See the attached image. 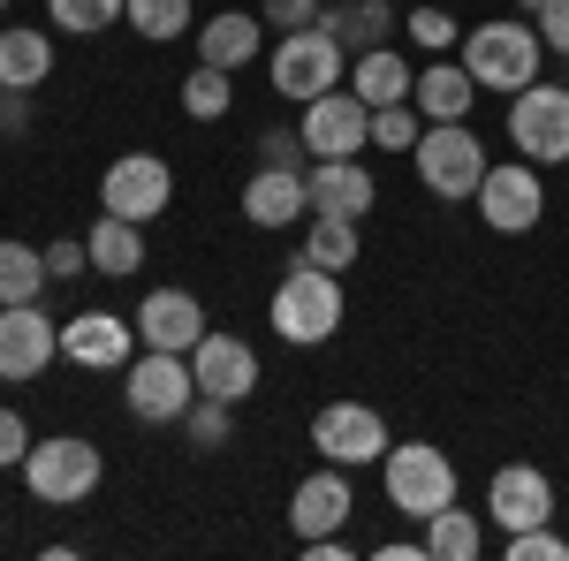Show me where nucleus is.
<instances>
[{
    "label": "nucleus",
    "instance_id": "obj_40",
    "mask_svg": "<svg viewBox=\"0 0 569 561\" xmlns=\"http://www.w3.org/2000/svg\"><path fill=\"white\" fill-rule=\"evenodd\" d=\"M46 273H53V281H84V273H91L84 236H61V243H46Z\"/></svg>",
    "mask_w": 569,
    "mask_h": 561
},
{
    "label": "nucleus",
    "instance_id": "obj_8",
    "mask_svg": "<svg viewBox=\"0 0 569 561\" xmlns=\"http://www.w3.org/2000/svg\"><path fill=\"white\" fill-rule=\"evenodd\" d=\"M509 144L531 168H562L569 160V84H525L509 99Z\"/></svg>",
    "mask_w": 569,
    "mask_h": 561
},
{
    "label": "nucleus",
    "instance_id": "obj_21",
    "mask_svg": "<svg viewBox=\"0 0 569 561\" xmlns=\"http://www.w3.org/2000/svg\"><path fill=\"white\" fill-rule=\"evenodd\" d=\"M190 39H198V61H213V69L236 77V69H251V61L266 53V23H259V8H220V16H206Z\"/></svg>",
    "mask_w": 569,
    "mask_h": 561
},
{
    "label": "nucleus",
    "instance_id": "obj_41",
    "mask_svg": "<svg viewBox=\"0 0 569 561\" xmlns=\"http://www.w3.org/2000/svg\"><path fill=\"white\" fill-rule=\"evenodd\" d=\"M531 23H539V46H547V53H562V61H569V0H547V8H539Z\"/></svg>",
    "mask_w": 569,
    "mask_h": 561
},
{
    "label": "nucleus",
    "instance_id": "obj_43",
    "mask_svg": "<svg viewBox=\"0 0 569 561\" xmlns=\"http://www.w3.org/2000/svg\"><path fill=\"white\" fill-rule=\"evenodd\" d=\"M305 547V561H350V539L342 531H327V539H297Z\"/></svg>",
    "mask_w": 569,
    "mask_h": 561
},
{
    "label": "nucleus",
    "instance_id": "obj_30",
    "mask_svg": "<svg viewBox=\"0 0 569 561\" xmlns=\"http://www.w3.org/2000/svg\"><path fill=\"white\" fill-rule=\"evenodd\" d=\"M122 23H130L137 39L168 46V39H190V31H198V8H190V0H130Z\"/></svg>",
    "mask_w": 569,
    "mask_h": 561
},
{
    "label": "nucleus",
    "instance_id": "obj_9",
    "mask_svg": "<svg viewBox=\"0 0 569 561\" xmlns=\"http://www.w3.org/2000/svg\"><path fill=\"white\" fill-rule=\"evenodd\" d=\"M168 206H176V168L160 152H122L114 168L99 174V213H122L137 228H152Z\"/></svg>",
    "mask_w": 569,
    "mask_h": 561
},
{
    "label": "nucleus",
    "instance_id": "obj_28",
    "mask_svg": "<svg viewBox=\"0 0 569 561\" xmlns=\"http://www.w3.org/2000/svg\"><path fill=\"white\" fill-rule=\"evenodd\" d=\"M357 251H365L357 220H342V213H305V251H297V259L327 266V273H350Z\"/></svg>",
    "mask_w": 569,
    "mask_h": 561
},
{
    "label": "nucleus",
    "instance_id": "obj_35",
    "mask_svg": "<svg viewBox=\"0 0 569 561\" xmlns=\"http://www.w3.org/2000/svg\"><path fill=\"white\" fill-rule=\"evenodd\" d=\"M418 130H426V114H418L410 99H402V107H372V152H410Z\"/></svg>",
    "mask_w": 569,
    "mask_h": 561
},
{
    "label": "nucleus",
    "instance_id": "obj_32",
    "mask_svg": "<svg viewBox=\"0 0 569 561\" xmlns=\"http://www.w3.org/2000/svg\"><path fill=\"white\" fill-rule=\"evenodd\" d=\"M182 432H190V448H198V455L228 448V440H236V402H220V394H198V402L182 410Z\"/></svg>",
    "mask_w": 569,
    "mask_h": 561
},
{
    "label": "nucleus",
    "instance_id": "obj_16",
    "mask_svg": "<svg viewBox=\"0 0 569 561\" xmlns=\"http://www.w3.org/2000/svg\"><path fill=\"white\" fill-rule=\"evenodd\" d=\"M190 372H198V394L243 402V394L259 388V349L243 342V334H220V327H206V334H198V349H190Z\"/></svg>",
    "mask_w": 569,
    "mask_h": 561
},
{
    "label": "nucleus",
    "instance_id": "obj_7",
    "mask_svg": "<svg viewBox=\"0 0 569 561\" xmlns=\"http://www.w3.org/2000/svg\"><path fill=\"white\" fill-rule=\"evenodd\" d=\"M122 402H130L137 425H182V410L198 402V372H190V357L176 349H144L122 364Z\"/></svg>",
    "mask_w": 569,
    "mask_h": 561
},
{
    "label": "nucleus",
    "instance_id": "obj_45",
    "mask_svg": "<svg viewBox=\"0 0 569 561\" xmlns=\"http://www.w3.org/2000/svg\"><path fill=\"white\" fill-rule=\"evenodd\" d=\"M0 8H8V0H0Z\"/></svg>",
    "mask_w": 569,
    "mask_h": 561
},
{
    "label": "nucleus",
    "instance_id": "obj_20",
    "mask_svg": "<svg viewBox=\"0 0 569 561\" xmlns=\"http://www.w3.org/2000/svg\"><path fill=\"white\" fill-rule=\"evenodd\" d=\"M236 206H243V220H251V228H266V236H273V228H305L311 190H305V174H297V168H259L251 182H243V198H236Z\"/></svg>",
    "mask_w": 569,
    "mask_h": 561
},
{
    "label": "nucleus",
    "instance_id": "obj_4",
    "mask_svg": "<svg viewBox=\"0 0 569 561\" xmlns=\"http://www.w3.org/2000/svg\"><path fill=\"white\" fill-rule=\"evenodd\" d=\"M99 478H107V455L91 440H77V432L31 440V455H23V493L46 501V509H84L99 493Z\"/></svg>",
    "mask_w": 569,
    "mask_h": 561
},
{
    "label": "nucleus",
    "instance_id": "obj_19",
    "mask_svg": "<svg viewBox=\"0 0 569 561\" xmlns=\"http://www.w3.org/2000/svg\"><path fill=\"white\" fill-rule=\"evenodd\" d=\"M305 190H311V213H342V220H365L380 206V182L365 160H311Z\"/></svg>",
    "mask_w": 569,
    "mask_h": 561
},
{
    "label": "nucleus",
    "instance_id": "obj_3",
    "mask_svg": "<svg viewBox=\"0 0 569 561\" xmlns=\"http://www.w3.org/2000/svg\"><path fill=\"white\" fill-rule=\"evenodd\" d=\"M266 77H273L281 99L311 107L319 91H342V84H350V53H342V39H335L327 23H305V31H281V39H273Z\"/></svg>",
    "mask_w": 569,
    "mask_h": 561
},
{
    "label": "nucleus",
    "instance_id": "obj_1",
    "mask_svg": "<svg viewBox=\"0 0 569 561\" xmlns=\"http://www.w3.org/2000/svg\"><path fill=\"white\" fill-rule=\"evenodd\" d=\"M342 319H350L342 273H327V266H311V259H289V273H281L273 297H266V327L289 349H319V342L342 334Z\"/></svg>",
    "mask_w": 569,
    "mask_h": 561
},
{
    "label": "nucleus",
    "instance_id": "obj_17",
    "mask_svg": "<svg viewBox=\"0 0 569 561\" xmlns=\"http://www.w3.org/2000/svg\"><path fill=\"white\" fill-rule=\"evenodd\" d=\"M130 319H137V342L144 349H176V357H190L198 334H206V303L190 289H144V303Z\"/></svg>",
    "mask_w": 569,
    "mask_h": 561
},
{
    "label": "nucleus",
    "instance_id": "obj_36",
    "mask_svg": "<svg viewBox=\"0 0 569 561\" xmlns=\"http://www.w3.org/2000/svg\"><path fill=\"white\" fill-rule=\"evenodd\" d=\"M501 554L509 561H569V539L555 523H531V531H509V539H501Z\"/></svg>",
    "mask_w": 569,
    "mask_h": 561
},
{
    "label": "nucleus",
    "instance_id": "obj_10",
    "mask_svg": "<svg viewBox=\"0 0 569 561\" xmlns=\"http://www.w3.org/2000/svg\"><path fill=\"white\" fill-rule=\"evenodd\" d=\"M311 448H319V463H380L388 455V418L372 410V402H327L319 418H311Z\"/></svg>",
    "mask_w": 569,
    "mask_h": 561
},
{
    "label": "nucleus",
    "instance_id": "obj_44",
    "mask_svg": "<svg viewBox=\"0 0 569 561\" xmlns=\"http://www.w3.org/2000/svg\"><path fill=\"white\" fill-rule=\"evenodd\" d=\"M539 8H547V0H517V16H539Z\"/></svg>",
    "mask_w": 569,
    "mask_h": 561
},
{
    "label": "nucleus",
    "instance_id": "obj_25",
    "mask_svg": "<svg viewBox=\"0 0 569 561\" xmlns=\"http://www.w3.org/2000/svg\"><path fill=\"white\" fill-rule=\"evenodd\" d=\"M84 251H91V273H107V281H130L137 266H144V228L122 213H99L84 228Z\"/></svg>",
    "mask_w": 569,
    "mask_h": 561
},
{
    "label": "nucleus",
    "instance_id": "obj_34",
    "mask_svg": "<svg viewBox=\"0 0 569 561\" xmlns=\"http://www.w3.org/2000/svg\"><path fill=\"white\" fill-rule=\"evenodd\" d=\"M402 31H410V39L426 46V53H448V46H463V23H456L448 8H433V0H410Z\"/></svg>",
    "mask_w": 569,
    "mask_h": 561
},
{
    "label": "nucleus",
    "instance_id": "obj_37",
    "mask_svg": "<svg viewBox=\"0 0 569 561\" xmlns=\"http://www.w3.org/2000/svg\"><path fill=\"white\" fill-rule=\"evenodd\" d=\"M259 168H297V174H305L311 168L305 130H259Z\"/></svg>",
    "mask_w": 569,
    "mask_h": 561
},
{
    "label": "nucleus",
    "instance_id": "obj_6",
    "mask_svg": "<svg viewBox=\"0 0 569 561\" xmlns=\"http://www.w3.org/2000/svg\"><path fill=\"white\" fill-rule=\"evenodd\" d=\"M410 160H418V182L433 190V198H479V182H486V144L471 122H426L418 130V144H410Z\"/></svg>",
    "mask_w": 569,
    "mask_h": 561
},
{
    "label": "nucleus",
    "instance_id": "obj_39",
    "mask_svg": "<svg viewBox=\"0 0 569 561\" xmlns=\"http://www.w3.org/2000/svg\"><path fill=\"white\" fill-rule=\"evenodd\" d=\"M31 440H39V432L23 425V410H8V402H0V471H23Z\"/></svg>",
    "mask_w": 569,
    "mask_h": 561
},
{
    "label": "nucleus",
    "instance_id": "obj_15",
    "mask_svg": "<svg viewBox=\"0 0 569 561\" xmlns=\"http://www.w3.org/2000/svg\"><path fill=\"white\" fill-rule=\"evenodd\" d=\"M61 357L77 364V372H122L137 357V319L122 311H77V319H61Z\"/></svg>",
    "mask_w": 569,
    "mask_h": 561
},
{
    "label": "nucleus",
    "instance_id": "obj_13",
    "mask_svg": "<svg viewBox=\"0 0 569 561\" xmlns=\"http://www.w3.org/2000/svg\"><path fill=\"white\" fill-rule=\"evenodd\" d=\"M61 357V319H46L39 303H0V380L23 388Z\"/></svg>",
    "mask_w": 569,
    "mask_h": 561
},
{
    "label": "nucleus",
    "instance_id": "obj_38",
    "mask_svg": "<svg viewBox=\"0 0 569 561\" xmlns=\"http://www.w3.org/2000/svg\"><path fill=\"white\" fill-rule=\"evenodd\" d=\"M327 16V0H259V23L281 39V31H305V23H319Z\"/></svg>",
    "mask_w": 569,
    "mask_h": 561
},
{
    "label": "nucleus",
    "instance_id": "obj_14",
    "mask_svg": "<svg viewBox=\"0 0 569 561\" xmlns=\"http://www.w3.org/2000/svg\"><path fill=\"white\" fill-rule=\"evenodd\" d=\"M486 523L509 539V531H531V523H555V478L539 463H501L486 478Z\"/></svg>",
    "mask_w": 569,
    "mask_h": 561
},
{
    "label": "nucleus",
    "instance_id": "obj_11",
    "mask_svg": "<svg viewBox=\"0 0 569 561\" xmlns=\"http://www.w3.org/2000/svg\"><path fill=\"white\" fill-rule=\"evenodd\" d=\"M539 213H547V182H539V168H531V160H501V168H486V182H479V220L493 228V236H531V228H539Z\"/></svg>",
    "mask_w": 569,
    "mask_h": 561
},
{
    "label": "nucleus",
    "instance_id": "obj_24",
    "mask_svg": "<svg viewBox=\"0 0 569 561\" xmlns=\"http://www.w3.org/2000/svg\"><path fill=\"white\" fill-rule=\"evenodd\" d=\"M350 91L365 107H402L418 91V69L395 53V46H372V53H350Z\"/></svg>",
    "mask_w": 569,
    "mask_h": 561
},
{
    "label": "nucleus",
    "instance_id": "obj_31",
    "mask_svg": "<svg viewBox=\"0 0 569 561\" xmlns=\"http://www.w3.org/2000/svg\"><path fill=\"white\" fill-rule=\"evenodd\" d=\"M228 107H236V84H228V69L198 61V69L182 77V114H190V122H228Z\"/></svg>",
    "mask_w": 569,
    "mask_h": 561
},
{
    "label": "nucleus",
    "instance_id": "obj_26",
    "mask_svg": "<svg viewBox=\"0 0 569 561\" xmlns=\"http://www.w3.org/2000/svg\"><path fill=\"white\" fill-rule=\"evenodd\" d=\"M53 77V39L31 23H8L0 31V91H39Z\"/></svg>",
    "mask_w": 569,
    "mask_h": 561
},
{
    "label": "nucleus",
    "instance_id": "obj_12",
    "mask_svg": "<svg viewBox=\"0 0 569 561\" xmlns=\"http://www.w3.org/2000/svg\"><path fill=\"white\" fill-rule=\"evenodd\" d=\"M297 130H305L311 160H357V152H372V107H365L350 84H342V91H319Z\"/></svg>",
    "mask_w": 569,
    "mask_h": 561
},
{
    "label": "nucleus",
    "instance_id": "obj_27",
    "mask_svg": "<svg viewBox=\"0 0 569 561\" xmlns=\"http://www.w3.org/2000/svg\"><path fill=\"white\" fill-rule=\"evenodd\" d=\"M486 554V523L479 509H463V501H448L426 517V561H479Z\"/></svg>",
    "mask_w": 569,
    "mask_h": 561
},
{
    "label": "nucleus",
    "instance_id": "obj_23",
    "mask_svg": "<svg viewBox=\"0 0 569 561\" xmlns=\"http://www.w3.org/2000/svg\"><path fill=\"white\" fill-rule=\"evenodd\" d=\"M402 0H327V31L342 39V53H372V46H395V31H402V16H395Z\"/></svg>",
    "mask_w": 569,
    "mask_h": 561
},
{
    "label": "nucleus",
    "instance_id": "obj_18",
    "mask_svg": "<svg viewBox=\"0 0 569 561\" xmlns=\"http://www.w3.org/2000/svg\"><path fill=\"white\" fill-rule=\"evenodd\" d=\"M357 509L350 493V471L342 463H319L311 478H297V493H289V523H297V539H327V531H342Z\"/></svg>",
    "mask_w": 569,
    "mask_h": 561
},
{
    "label": "nucleus",
    "instance_id": "obj_2",
    "mask_svg": "<svg viewBox=\"0 0 569 561\" xmlns=\"http://www.w3.org/2000/svg\"><path fill=\"white\" fill-rule=\"evenodd\" d=\"M539 61H547L539 23L501 16V23H471V31H463V69H471V84H479V91L517 99L525 84H539Z\"/></svg>",
    "mask_w": 569,
    "mask_h": 561
},
{
    "label": "nucleus",
    "instance_id": "obj_42",
    "mask_svg": "<svg viewBox=\"0 0 569 561\" xmlns=\"http://www.w3.org/2000/svg\"><path fill=\"white\" fill-rule=\"evenodd\" d=\"M31 130V91H0V137Z\"/></svg>",
    "mask_w": 569,
    "mask_h": 561
},
{
    "label": "nucleus",
    "instance_id": "obj_33",
    "mask_svg": "<svg viewBox=\"0 0 569 561\" xmlns=\"http://www.w3.org/2000/svg\"><path fill=\"white\" fill-rule=\"evenodd\" d=\"M122 8H130V0H46V16H53L69 39H99V31H114Z\"/></svg>",
    "mask_w": 569,
    "mask_h": 561
},
{
    "label": "nucleus",
    "instance_id": "obj_29",
    "mask_svg": "<svg viewBox=\"0 0 569 561\" xmlns=\"http://www.w3.org/2000/svg\"><path fill=\"white\" fill-rule=\"evenodd\" d=\"M46 251L31 243H16V236H0V303H39L46 297Z\"/></svg>",
    "mask_w": 569,
    "mask_h": 561
},
{
    "label": "nucleus",
    "instance_id": "obj_5",
    "mask_svg": "<svg viewBox=\"0 0 569 561\" xmlns=\"http://www.w3.org/2000/svg\"><path fill=\"white\" fill-rule=\"evenodd\" d=\"M380 478H388V509L410 517V523H426L433 509L456 501V463H448V448H433V440H388Z\"/></svg>",
    "mask_w": 569,
    "mask_h": 561
},
{
    "label": "nucleus",
    "instance_id": "obj_22",
    "mask_svg": "<svg viewBox=\"0 0 569 561\" xmlns=\"http://www.w3.org/2000/svg\"><path fill=\"white\" fill-rule=\"evenodd\" d=\"M410 107H418L426 122H471V107H479V84H471V69H463V61L433 53V61L418 69V91H410Z\"/></svg>",
    "mask_w": 569,
    "mask_h": 561
}]
</instances>
